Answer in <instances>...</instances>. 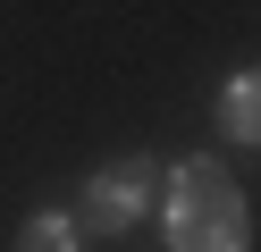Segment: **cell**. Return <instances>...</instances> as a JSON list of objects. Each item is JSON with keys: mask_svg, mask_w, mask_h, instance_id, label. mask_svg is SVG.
I'll list each match as a JSON object with an SVG mask.
<instances>
[{"mask_svg": "<svg viewBox=\"0 0 261 252\" xmlns=\"http://www.w3.org/2000/svg\"><path fill=\"white\" fill-rule=\"evenodd\" d=\"M160 193V168L152 160H110L85 177V193H76V235H126L143 210H152Z\"/></svg>", "mask_w": 261, "mask_h": 252, "instance_id": "cell-2", "label": "cell"}, {"mask_svg": "<svg viewBox=\"0 0 261 252\" xmlns=\"http://www.w3.org/2000/svg\"><path fill=\"white\" fill-rule=\"evenodd\" d=\"M85 235H76V218L68 210H34L25 218V235H17V252H76Z\"/></svg>", "mask_w": 261, "mask_h": 252, "instance_id": "cell-4", "label": "cell"}, {"mask_svg": "<svg viewBox=\"0 0 261 252\" xmlns=\"http://www.w3.org/2000/svg\"><path fill=\"white\" fill-rule=\"evenodd\" d=\"M160 218H169V252H244V193H236V177H227L219 160H202V151L177 160Z\"/></svg>", "mask_w": 261, "mask_h": 252, "instance_id": "cell-1", "label": "cell"}, {"mask_svg": "<svg viewBox=\"0 0 261 252\" xmlns=\"http://www.w3.org/2000/svg\"><path fill=\"white\" fill-rule=\"evenodd\" d=\"M219 126L236 134V143H261V67L227 76V93H219Z\"/></svg>", "mask_w": 261, "mask_h": 252, "instance_id": "cell-3", "label": "cell"}]
</instances>
